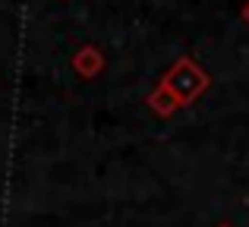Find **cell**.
<instances>
[{"mask_svg": "<svg viewBox=\"0 0 249 227\" xmlns=\"http://www.w3.org/2000/svg\"><path fill=\"white\" fill-rule=\"evenodd\" d=\"M98 63H101V60H98L95 48H82V54L76 57V70H79L82 76H91V73L98 70Z\"/></svg>", "mask_w": 249, "mask_h": 227, "instance_id": "obj_1", "label": "cell"}]
</instances>
